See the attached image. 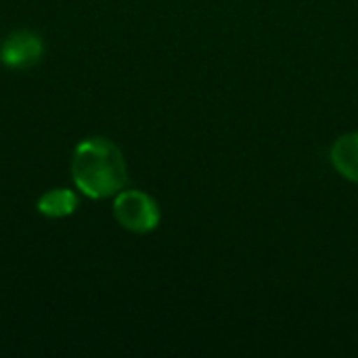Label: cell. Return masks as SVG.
<instances>
[{
  "label": "cell",
  "mask_w": 358,
  "mask_h": 358,
  "mask_svg": "<svg viewBox=\"0 0 358 358\" xmlns=\"http://www.w3.org/2000/svg\"><path fill=\"white\" fill-rule=\"evenodd\" d=\"M76 187L90 199L117 195L128 182V166L115 143L103 136L86 138L76 147L71 159Z\"/></svg>",
  "instance_id": "cell-1"
},
{
  "label": "cell",
  "mask_w": 358,
  "mask_h": 358,
  "mask_svg": "<svg viewBox=\"0 0 358 358\" xmlns=\"http://www.w3.org/2000/svg\"><path fill=\"white\" fill-rule=\"evenodd\" d=\"M331 164L344 178L358 182V132H348L334 143Z\"/></svg>",
  "instance_id": "cell-4"
},
{
  "label": "cell",
  "mask_w": 358,
  "mask_h": 358,
  "mask_svg": "<svg viewBox=\"0 0 358 358\" xmlns=\"http://www.w3.org/2000/svg\"><path fill=\"white\" fill-rule=\"evenodd\" d=\"M113 216L115 220L130 233H151L159 224V206L153 197L143 191L130 189L120 191L113 201Z\"/></svg>",
  "instance_id": "cell-2"
},
{
  "label": "cell",
  "mask_w": 358,
  "mask_h": 358,
  "mask_svg": "<svg viewBox=\"0 0 358 358\" xmlns=\"http://www.w3.org/2000/svg\"><path fill=\"white\" fill-rule=\"evenodd\" d=\"M44 55V42L36 31L17 29L0 44V61L10 69H29Z\"/></svg>",
  "instance_id": "cell-3"
},
{
  "label": "cell",
  "mask_w": 358,
  "mask_h": 358,
  "mask_svg": "<svg viewBox=\"0 0 358 358\" xmlns=\"http://www.w3.org/2000/svg\"><path fill=\"white\" fill-rule=\"evenodd\" d=\"M78 210V195L69 189H52L38 199V212L46 218H63Z\"/></svg>",
  "instance_id": "cell-5"
}]
</instances>
